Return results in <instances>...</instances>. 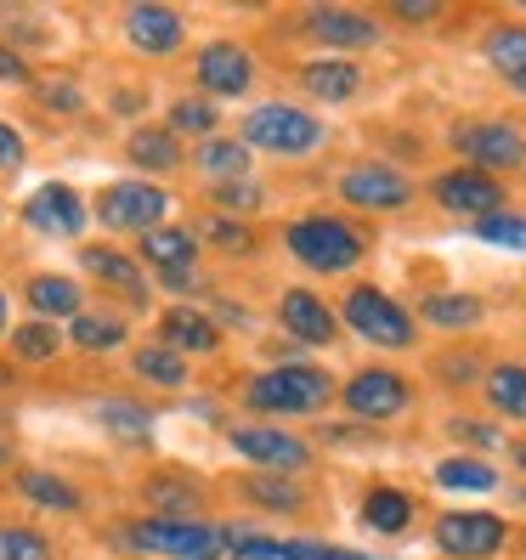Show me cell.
Instances as JSON below:
<instances>
[{
	"instance_id": "f6af8a7d",
	"label": "cell",
	"mask_w": 526,
	"mask_h": 560,
	"mask_svg": "<svg viewBox=\"0 0 526 560\" xmlns=\"http://www.w3.org/2000/svg\"><path fill=\"white\" fill-rule=\"evenodd\" d=\"M215 244H226V249H249V238H244V226H238V221H215Z\"/></svg>"
},
{
	"instance_id": "d6986e66",
	"label": "cell",
	"mask_w": 526,
	"mask_h": 560,
	"mask_svg": "<svg viewBox=\"0 0 526 560\" xmlns=\"http://www.w3.org/2000/svg\"><path fill=\"white\" fill-rule=\"evenodd\" d=\"M481 51H487L492 69H499V74L526 96V23H499V28H487Z\"/></svg>"
},
{
	"instance_id": "484cf974",
	"label": "cell",
	"mask_w": 526,
	"mask_h": 560,
	"mask_svg": "<svg viewBox=\"0 0 526 560\" xmlns=\"http://www.w3.org/2000/svg\"><path fill=\"white\" fill-rule=\"evenodd\" d=\"M142 255L159 260L164 272L192 267V233H176V226H153V233H142Z\"/></svg>"
},
{
	"instance_id": "4fadbf2b",
	"label": "cell",
	"mask_w": 526,
	"mask_h": 560,
	"mask_svg": "<svg viewBox=\"0 0 526 560\" xmlns=\"http://www.w3.org/2000/svg\"><path fill=\"white\" fill-rule=\"evenodd\" d=\"M23 221L35 226V233H46V238H74L80 226H85V205H80V192H74V187L46 182L40 192H28Z\"/></svg>"
},
{
	"instance_id": "1f68e13d",
	"label": "cell",
	"mask_w": 526,
	"mask_h": 560,
	"mask_svg": "<svg viewBox=\"0 0 526 560\" xmlns=\"http://www.w3.org/2000/svg\"><path fill=\"white\" fill-rule=\"evenodd\" d=\"M476 238L481 244H499V249H526V215H481L476 221Z\"/></svg>"
},
{
	"instance_id": "ba28073f",
	"label": "cell",
	"mask_w": 526,
	"mask_h": 560,
	"mask_svg": "<svg viewBox=\"0 0 526 560\" xmlns=\"http://www.w3.org/2000/svg\"><path fill=\"white\" fill-rule=\"evenodd\" d=\"M346 413L351 419H369V424H385V419H402L408 402H413V385L402 374H390V369H363L346 390Z\"/></svg>"
},
{
	"instance_id": "44dd1931",
	"label": "cell",
	"mask_w": 526,
	"mask_h": 560,
	"mask_svg": "<svg viewBox=\"0 0 526 560\" xmlns=\"http://www.w3.org/2000/svg\"><path fill=\"white\" fill-rule=\"evenodd\" d=\"M363 521L374 526V533L397 538V533H408V521H413V499H408V492H397V487H374L369 499H363Z\"/></svg>"
},
{
	"instance_id": "277c9868",
	"label": "cell",
	"mask_w": 526,
	"mask_h": 560,
	"mask_svg": "<svg viewBox=\"0 0 526 560\" xmlns=\"http://www.w3.org/2000/svg\"><path fill=\"white\" fill-rule=\"evenodd\" d=\"M125 544L164 555V560H215L233 544V533L226 526H199V521H137V526H125Z\"/></svg>"
},
{
	"instance_id": "8992f818",
	"label": "cell",
	"mask_w": 526,
	"mask_h": 560,
	"mask_svg": "<svg viewBox=\"0 0 526 560\" xmlns=\"http://www.w3.org/2000/svg\"><path fill=\"white\" fill-rule=\"evenodd\" d=\"M340 317H346L363 340H374V346H385V351H402V346H413V335H419L413 317L390 301V294H379V289H369V283H356V289L346 294Z\"/></svg>"
},
{
	"instance_id": "5b68a950",
	"label": "cell",
	"mask_w": 526,
	"mask_h": 560,
	"mask_svg": "<svg viewBox=\"0 0 526 560\" xmlns=\"http://www.w3.org/2000/svg\"><path fill=\"white\" fill-rule=\"evenodd\" d=\"M453 148L465 153L470 171L499 176V171H521L526 164V130L510 119H470L453 130Z\"/></svg>"
},
{
	"instance_id": "9c48e42d",
	"label": "cell",
	"mask_w": 526,
	"mask_h": 560,
	"mask_svg": "<svg viewBox=\"0 0 526 560\" xmlns=\"http://www.w3.org/2000/svg\"><path fill=\"white\" fill-rule=\"evenodd\" d=\"M164 210H171L164 187H148V182H114L103 187V205H96L103 226H114V233H153Z\"/></svg>"
},
{
	"instance_id": "f35d334b",
	"label": "cell",
	"mask_w": 526,
	"mask_h": 560,
	"mask_svg": "<svg viewBox=\"0 0 526 560\" xmlns=\"http://www.w3.org/2000/svg\"><path fill=\"white\" fill-rule=\"evenodd\" d=\"M148 499H153L159 510H171V521H176V515L192 510V487H187V481H153V487H148Z\"/></svg>"
},
{
	"instance_id": "7bdbcfd3",
	"label": "cell",
	"mask_w": 526,
	"mask_h": 560,
	"mask_svg": "<svg viewBox=\"0 0 526 560\" xmlns=\"http://www.w3.org/2000/svg\"><path fill=\"white\" fill-rule=\"evenodd\" d=\"M312 560H379V555H363V549H340V544H312Z\"/></svg>"
},
{
	"instance_id": "2e32d148",
	"label": "cell",
	"mask_w": 526,
	"mask_h": 560,
	"mask_svg": "<svg viewBox=\"0 0 526 560\" xmlns=\"http://www.w3.org/2000/svg\"><path fill=\"white\" fill-rule=\"evenodd\" d=\"M278 317H283V328L294 340H306V346H328L340 335V323H335V312H328L312 289H289L283 294V306H278Z\"/></svg>"
},
{
	"instance_id": "4316f807",
	"label": "cell",
	"mask_w": 526,
	"mask_h": 560,
	"mask_svg": "<svg viewBox=\"0 0 526 560\" xmlns=\"http://www.w3.org/2000/svg\"><path fill=\"white\" fill-rule=\"evenodd\" d=\"M85 272H96L108 289H125L130 301H142V294H148L142 278H137V267H130L125 255H114V249H85Z\"/></svg>"
},
{
	"instance_id": "bcb514c9",
	"label": "cell",
	"mask_w": 526,
	"mask_h": 560,
	"mask_svg": "<svg viewBox=\"0 0 526 560\" xmlns=\"http://www.w3.org/2000/svg\"><path fill=\"white\" fill-rule=\"evenodd\" d=\"M453 436H465V442H487V447L499 442V431H492V424H465V419L453 424Z\"/></svg>"
},
{
	"instance_id": "f1b7e54d",
	"label": "cell",
	"mask_w": 526,
	"mask_h": 560,
	"mask_svg": "<svg viewBox=\"0 0 526 560\" xmlns=\"http://www.w3.org/2000/svg\"><path fill=\"white\" fill-rule=\"evenodd\" d=\"M28 306L40 317H69V312H80V289L69 278H35L28 283Z\"/></svg>"
},
{
	"instance_id": "5bb4252c",
	"label": "cell",
	"mask_w": 526,
	"mask_h": 560,
	"mask_svg": "<svg viewBox=\"0 0 526 560\" xmlns=\"http://www.w3.org/2000/svg\"><path fill=\"white\" fill-rule=\"evenodd\" d=\"M306 35L323 40L328 51H363V46H379V23L351 7H317L306 12Z\"/></svg>"
},
{
	"instance_id": "d6a6232c",
	"label": "cell",
	"mask_w": 526,
	"mask_h": 560,
	"mask_svg": "<svg viewBox=\"0 0 526 560\" xmlns=\"http://www.w3.org/2000/svg\"><path fill=\"white\" fill-rule=\"evenodd\" d=\"M0 560H51V544L28 526H0Z\"/></svg>"
},
{
	"instance_id": "7c38bea8",
	"label": "cell",
	"mask_w": 526,
	"mask_h": 560,
	"mask_svg": "<svg viewBox=\"0 0 526 560\" xmlns=\"http://www.w3.org/2000/svg\"><path fill=\"white\" fill-rule=\"evenodd\" d=\"M233 447L244 458H255L267 476H294L312 465V447L301 436H283V431H267V424H249V431H233Z\"/></svg>"
},
{
	"instance_id": "f546056e",
	"label": "cell",
	"mask_w": 526,
	"mask_h": 560,
	"mask_svg": "<svg viewBox=\"0 0 526 560\" xmlns=\"http://www.w3.org/2000/svg\"><path fill=\"white\" fill-rule=\"evenodd\" d=\"M199 164H204L215 182H244V171H249V148H244V142H221V137H210V142L199 148Z\"/></svg>"
},
{
	"instance_id": "681fc988",
	"label": "cell",
	"mask_w": 526,
	"mask_h": 560,
	"mask_svg": "<svg viewBox=\"0 0 526 560\" xmlns=\"http://www.w3.org/2000/svg\"><path fill=\"white\" fill-rule=\"evenodd\" d=\"M0 80H28V69H23L17 57H7V51H0Z\"/></svg>"
},
{
	"instance_id": "7402d4cb",
	"label": "cell",
	"mask_w": 526,
	"mask_h": 560,
	"mask_svg": "<svg viewBox=\"0 0 526 560\" xmlns=\"http://www.w3.org/2000/svg\"><path fill=\"white\" fill-rule=\"evenodd\" d=\"M487 402L504 419H526V362H499L487 374Z\"/></svg>"
},
{
	"instance_id": "3957f363",
	"label": "cell",
	"mask_w": 526,
	"mask_h": 560,
	"mask_svg": "<svg viewBox=\"0 0 526 560\" xmlns=\"http://www.w3.org/2000/svg\"><path fill=\"white\" fill-rule=\"evenodd\" d=\"M244 148L260 153H278V159H301L323 148V125L306 108H289V103H267V108H249L244 119Z\"/></svg>"
},
{
	"instance_id": "b9f144b4",
	"label": "cell",
	"mask_w": 526,
	"mask_h": 560,
	"mask_svg": "<svg viewBox=\"0 0 526 560\" xmlns=\"http://www.w3.org/2000/svg\"><path fill=\"white\" fill-rule=\"evenodd\" d=\"M23 164V137L12 125H0V171H17Z\"/></svg>"
},
{
	"instance_id": "c3c4849f",
	"label": "cell",
	"mask_w": 526,
	"mask_h": 560,
	"mask_svg": "<svg viewBox=\"0 0 526 560\" xmlns=\"http://www.w3.org/2000/svg\"><path fill=\"white\" fill-rule=\"evenodd\" d=\"M46 103H51L57 114H69V108L80 103V96H74V85H51V91H46Z\"/></svg>"
},
{
	"instance_id": "ac0fdd59",
	"label": "cell",
	"mask_w": 526,
	"mask_h": 560,
	"mask_svg": "<svg viewBox=\"0 0 526 560\" xmlns=\"http://www.w3.org/2000/svg\"><path fill=\"white\" fill-rule=\"evenodd\" d=\"M301 85L312 96H323V103H351V96L363 91V69L346 57H323V62H306L301 69Z\"/></svg>"
},
{
	"instance_id": "52a82bcc",
	"label": "cell",
	"mask_w": 526,
	"mask_h": 560,
	"mask_svg": "<svg viewBox=\"0 0 526 560\" xmlns=\"http://www.w3.org/2000/svg\"><path fill=\"white\" fill-rule=\"evenodd\" d=\"M510 526L499 515H481V510H453L436 521V549L447 560H492L504 549Z\"/></svg>"
},
{
	"instance_id": "9a60e30c",
	"label": "cell",
	"mask_w": 526,
	"mask_h": 560,
	"mask_svg": "<svg viewBox=\"0 0 526 560\" xmlns=\"http://www.w3.org/2000/svg\"><path fill=\"white\" fill-rule=\"evenodd\" d=\"M249 80H255V69H249V51H244V46L215 40V46L199 51V85H204L210 96H244Z\"/></svg>"
},
{
	"instance_id": "4dcf8cb0",
	"label": "cell",
	"mask_w": 526,
	"mask_h": 560,
	"mask_svg": "<svg viewBox=\"0 0 526 560\" xmlns=\"http://www.w3.org/2000/svg\"><path fill=\"white\" fill-rule=\"evenodd\" d=\"M137 374L153 380V385H171V390H176V385L187 380V362H182L171 346H142V351H137Z\"/></svg>"
},
{
	"instance_id": "30bf717a",
	"label": "cell",
	"mask_w": 526,
	"mask_h": 560,
	"mask_svg": "<svg viewBox=\"0 0 526 560\" xmlns=\"http://www.w3.org/2000/svg\"><path fill=\"white\" fill-rule=\"evenodd\" d=\"M431 192H436V205H442V210L470 215V221L504 210V187H499V176H481V171H470V164H465V171H442V176L431 182Z\"/></svg>"
},
{
	"instance_id": "ab89813d",
	"label": "cell",
	"mask_w": 526,
	"mask_h": 560,
	"mask_svg": "<svg viewBox=\"0 0 526 560\" xmlns=\"http://www.w3.org/2000/svg\"><path fill=\"white\" fill-rule=\"evenodd\" d=\"M103 424H114L119 436H148V424H153V419H148V408H125V402H108V408H103Z\"/></svg>"
},
{
	"instance_id": "8fae6325",
	"label": "cell",
	"mask_w": 526,
	"mask_h": 560,
	"mask_svg": "<svg viewBox=\"0 0 526 560\" xmlns=\"http://www.w3.org/2000/svg\"><path fill=\"white\" fill-rule=\"evenodd\" d=\"M340 199L356 205V210H402L413 199V187L402 171H390V164H351L340 176Z\"/></svg>"
},
{
	"instance_id": "7dc6e473",
	"label": "cell",
	"mask_w": 526,
	"mask_h": 560,
	"mask_svg": "<svg viewBox=\"0 0 526 560\" xmlns=\"http://www.w3.org/2000/svg\"><path fill=\"white\" fill-rule=\"evenodd\" d=\"M397 18H413V23H424V18H436V0H397Z\"/></svg>"
},
{
	"instance_id": "7a4b0ae2",
	"label": "cell",
	"mask_w": 526,
	"mask_h": 560,
	"mask_svg": "<svg viewBox=\"0 0 526 560\" xmlns=\"http://www.w3.org/2000/svg\"><path fill=\"white\" fill-rule=\"evenodd\" d=\"M335 397V380L323 369H267L244 385V402L255 413H317Z\"/></svg>"
},
{
	"instance_id": "e575fe53",
	"label": "cell",
	"mask_w": 526,
	"mask_h": 560,
	"mask_svg": "<svg viewBox=\"0 0 526 560\" xmlns=\"http://www.w3.org/2000/svg\"><path fill=\"white\" fill-rule=\"evenodd\" d=\"M249 499H260L267 510H301V487L294 481H278V476H249Z\"/></svg>"
},
{
	"instance_id": "60d3db41",
	"label": "cell",
	"mask_w": 526,
	"mask_h": 560,
	"mask_svg": "<svg viewBox=\"0 0 526 560\" xmlns=\"http://www.w3.org/2000/svg\"><path fill=\"white\" fill-rule=\"evenodd\" d=\"M17 351H23V357H40V362H46V357L57 351V335H51L46 323H28L23 335H17Z\"/></svg>"
},
{
	"instance_id": "83f0119b",
	"label": "cell",
	"mask_w": 526,
	"mask_h": 560,
	"mask_svg": "<svg viewBox=\"0 0 526 560\" xmlns=\"http://www.w3.org/2000/svg\"><path fill=\"white\" fill-rule=\"evenodd\" d=\"M17 492L23 499H35V504H46V510H80V492L69 487V481H57V476H46V470H23L17 476Z\"/></svg>"
},
{
	"instance_id": "6da1fadb",
	"label": "cell",
	"mask_w": 526,
	"mask_h": 560,
	"mask_svg": "<svg viewBox=\"0 0 526 560\" xmlns=\"http://www.w3.org/2000/svg\"><path fill=\"white\" fill-rule=\"evenodd\" d=\"M289 249L312 272H351L356 260L369 255V238L340 215H301L289 226Z\"/></svg>"
},
{
	"instance_id": "816d5d0a",
	"label": "cell",
	"mask_w": 526,
	"mask_h": 560,
	"mask_svg": "<svg viewBox=\"0 0 526 560\" xmlns=\"http://www.w3.org/2000/svg\"><path fill=\"white\" fill-rule=\"evenodd\" d=\"M0 328H7V294H0Z\"/></svg>"
},
{
	"instance_id": "d590c367",
	"label": "cell",
	"mask_w": 526,
	"mask_h": 560,
	"mask_svg": "<svg viewBox=\"0 0 526 560\" xmlns=\"http://www.w3.org/2000/svg\"><path fill=\"white\" fill-rule=\"evenodd\" d=\"M130 153H137L142 164H153V171H164V164H176V137L171 130H137V137H130Z\"/></svg>"
},
{
	"instance_id": "e0dca14e",
	"label": "cell",
	"mask_w": 526,
	"mask_h": 560,
	"mask_svg": "<svg viewBox=\"0 0 526 560\" xmlns=\"http://www.w3.org/2000/svg\"><path fill=\"white\" fill-rule=\"evenodd\" d=\"M125 35H130V46H137V51L164 57V51L182 46V18L171 7H130L125 12Z\"/></svg>"
},
{
	"instance_id": "8d00e7d4",
	"label": "cell",
	"mask_w": 526,
	"mask_h": 560,
	"mask_svg": "<svg viewBox=\"0 0 526 560\" xmlns=\"http://www.w3.org/2000/svg\"><path fill=\"white\" fill-rule=\"evenodd\" d=\"M210 125H215V103H204V96H192V103H176V108H171V137H176V130L204 137Z\"/></svg>"
},
{
	"instance_id": "74e56055",
	"label": "cell",
	"mask_w": 526,
	"mask_h": 560,
	"mask_svg": "<svg viewBox=\"0 0 526 560\" xmlns=\"http://www.w3.org/2000/svg\"><path fill=\"white\" fill-rule=\"evenodd\" d=\"M215 205L221 210H260V205H267V192H260L255 182H221L215 187Z\"/></svg>"
},
{
	"instance_id": "d4e9b609",
	"label": "cell",
	"mask_w": 526,
	"mask_h": 560,
	"mask_svg": "<svg viewBox=\"0 0 526 560\" xmlns=\"http://www.w3.org/2000/svg\"><path fill=\"white\" fill-rule=\"evenodd\" d=\"M436 487H447V492H492L499 487V470L481 465V458H442Z\"/></svg>"
},
{
	"instance_id": "f907efd6",
	"label": "cell",
	"mask_w": 526,
	"mask_h": 560,
	"mask_svg": "<svg viewBox=\"0 0 526 560\" xmlns=\"http://www.w3.org/2000/svg\"><path fill=\"white\" fill-rule=\"evenodd\" d=\"M510 458H515V465L526 470V442H515V447H510Z\"/></svg>"
},
{
	"instance_id": "ee69618b",
	"label": "cell",
	"mask_w": 526,
	"mask_h": 560,
	"mask_svg": "<svg viewBox=\"0 0 526 560\" xmlns=\"http://www.w3.org/2000/svg\"><path fill=\"white\" fill-rule=\"evenodd\" d=\"M164 289H171V294H192V289H199V272H192V267L164 272Z\"/></svg>"
},
{
	"instance_id": "cb8c5ba5",
	"label": "cell",
	"mask_w": 526,
	"mask_h": 560,
	"mask_svg": "<svg viewBox=\"0 0 526 560\" xmlns=\"http://www.w3.org/2000/svg\"><path fill=\"white\" fill-rule=\"evenodd\" d=\"M233 560H312V544L301 538H260V533H233Z\"/></svg>"
},
{
	"instance_id": "603a6c76",
	"label": "cell",
	"mask_w": 526,
	"mask_h": 560,
	"mask_svg": "<svg viewBox=\"0 0 526 560\" xmlns=\"http://www.w3.org/2000/svg\"><path fill=\"white\" fill-rule=\"evenodd\" d=\"M419 317L431 328H447V335H458V328H476L481 323V301L476 294H424Z\"/></svg>"
},
{
	"instance_id": "836d02e7",
	"label": "cell",
	"mask_w": 526,
	"mask_h": 560,
	"mask_svg": "<svg viewBox=\"0 0 526 560\" xmlns=\"http://www.w3.org/2000/svg\"><path fill=\"white\" fill-rule=\"evenodd\" d=\"M119 340H125V323L119 317H80L74 323V346H85V351H108Z\"/></svg>"
},
{
	"instance_id": "ffe728a7",
	"label": "cell",
	"mask_w": 526,
	"mask_h": 560,
	"mask_svg": "<svg viewBox=\"0 0 526 560\" xmlns=\"http://www.w3.org/2000/svg\"><path fill=\"white\" fill-rule=\"evenodd\" d=\"M159 335H164V346H171L176 357H182V351H215V340H221L210 317H199V312H182V306H176V312H164Z\"/></svg>"
}]
</instances>
